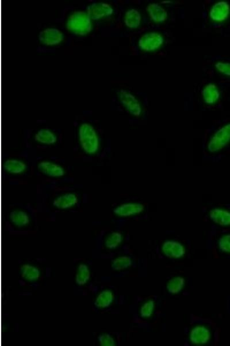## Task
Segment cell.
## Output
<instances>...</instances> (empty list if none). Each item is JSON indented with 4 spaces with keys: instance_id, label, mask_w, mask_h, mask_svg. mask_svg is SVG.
<instances>
[{
    "instance_id": "cell-5",
    "label": "cell",
    "mask_w": 230,
    "mask_h": 346,
    "mask_svg": "<svg viewBox=\"0 0 230 346\" xmlns=\"http://www.w3.org/2000/svg\"><path fill=\"white\" fill-rule=\"evenodd\" d=\"M164 38L157 32H150L142 36L138 42L139 48L145 52L155 51L163 45Z\"/></svg>"
},
{
    "instance_id": "cell-1",
    "label": "cell",
    "mask_w": 230,
    "mask_h": 346,
    "mask_svg": "<svg viewBox=\"0 0 230 346\" xmlns=\"http://www.w3.org/2000/svg\"><path fill=\"white\" fill-rule=\"evenodd\" d=\"M91 20L87 12L75 11L68 18L66 28L75 34L85 35L92 30Z\"/></svg>"
},
{
    "instance_id": "cell-16",
    "label": "cell",
    "mask_w": 230,
    "mask_h": 346,
    "mask_svg": "<svg viewBox=\"0 0 230 346\" xmlns=\"http://www.w3.org/2000/svg\"><path fill=\"white\" fill-rule=\"evenodd\" d=\"M210 218L214 223L221 226L230 225V212L216 208L210 211Z\"/></svg>"
},
{
    "instance_id": "cell-11",
    "label": "cell",
    "mask_w": 230,
    "mask_h": 346,
    "mask_svg": "<svg viewBox=\"0 0 230 346\" xmlns=\"http://www.w3.org/2000/svg\"><path fill=\"white\" fill-rule=\"evenodd\" d=\"M210 331L203 326H197L190 333V340L193 344L204 345L210 340Z\"/></svg>"
},
{
    "instance_id": "cell-19",
    "label": "cell",
    "mask_w": 230,
    "mask_h": 346,
    "mask_svg": "<svg viewBox=\"0 0 230 346\" xmlns=\"http://www.w3.org/2000/svg\"><path fill=\"white\" fill-rule=\"evenodd\" d=\"M36 141L46 145H51L57 142L56 135L53 132L48 129H41L36 133L35 135Z\"/></svg>"
},
{
    "instance_id": "cell-8",
    "label": "cell",
    "mask_w": 230,
    "mask_h": 346,
    "mask_svg": "<svg viewBox=\"0 0 230 346\" xmlns=\"http://www.w3.org/2000/svg\"><path fill=\"white\" fill-rule=\"evenodd\" d=\"M38 171L50 177H60L65 174L63 168L49 161H42L38 165Z\"/></svg>"
},
{
    "instance_id": "cell-27",
    "label": "cell",
    "mask_w": 230,
    "mask_h": 346,
    "mask_svg": "<svg viewBox=\"0 0 230 346\" xmlns=\"http://www.w3.org/2000/svg\"><path fill=\"white\" fill-rule=\"evenodd\" d=\"M154 306V302L153 300H150L145 303L142 306L141 308V311H140V313L141 315L144 318H147V317H149L152 315Z\"/></svg>"
},
{
    "instance_id": "cell-7",
    "label": "cell",
    "mask_w": 230,
    "mask_h": 346,
    "mask_svg": "<svg viewBox=\"0 0 230 346\" xmlns=\"http://www.w3.org/2000/svg\"><path fill=\"white\" fill-rule=\"evenodd\" d=\"M64 35L62 32L56 28H48L40 32L39 34V41L46 45H56L63 40Z\"/></svg>"
},
{
    "instance_id": "cell-29",
    "label": "cell",
    "mask_w": 230,
    "mask_h": 346,
    "mask_svg": "<svg viewBox=\"0 0 230 346\" xmlns=\"http://www.w3.org/2000/svg\"><path fill=\"white\" fill-rule=\"evenodd\" d=\"M215 68L220 73L230 77V63L218 62L215 64Z\"/></svg>"
},
{
    "instance_id": "cell-28",
    "label": "cell",
    "mask_w": 230,
    "mask_h": 346,
    "mask_svg": "<svg viewBox=\"0 0 230 346\" xmlns=\"http://www.w3.org/2000/svg\"><path fill=\"white\" fill-rule=\"evenodd\" d=\"M219 247L226 253H230V234L222 237L219 240Z\"/></svg>"
},
{
    "instance_id": "cell-26",
    "label": "cell",
    "mask_w": 230,
    "mask_h": 346,
    "mask_svg": "<svg viewBox=\"0 0 230 346\" xmlns=\"http://www.w3.org/2000/svg\"><path fill=\"white\" fill-rule=\"evenodd\" d=\"M123 240V236L119 232H113L111 233L106 241V246L108 248L113 249L117 248Z\"/></svg>"
},
{
    "instance_id": "cell-14",
    "label": "cell",
    "mask_w": 230,
    "mask_h": 346,
    "mask_svg": "<svg viewBox=\"0 0 230 346\" xmlns=\"http://www.w3.org/2000/svg\"><path fill=\"white\" fill-rule=\"evenodd\" d=\"M78 199L73 193H66L57 197L53 201V205L58 209H67L74 206L78 203Z\"/></svg>"
},
{
    "instance_id": "cell-2",
    "label": "cell",
    "mask_w": 230,
    "mask_h": 346,
    "mask_svg": "<svg viewBox=\"0 0 230 346\" xmlns=\"http://www.w3.org/2000/svg\"><path fill=\"white\" fill-rule=\"evenodd\" d=\"M79 139L82 149L86 154H94L99 149V140L98 135L92 125H81L79 129Z\"/></svg>"
},
{
    "instance_id": "cell-21",
    "label": "cell",
    "mask_w": 230,
    "mask_h": 346,
    "mask_svg": "<svg viewBox=\"0 0 230 346\" xmlns=\"http://www.w3.org/2000/svg\"><path fill=\"white\" fill-rule=\"evenodd\" d=\"M113 292L109 290H104L97 298L95 305L97 308H105L112 304L114 300Z\"/></svg>"
},
{
    "instance_id": "cell-23",
    "label": "cell",
    "mask_w": 230,
    "mask_h": 346,
    "mask_svg": "<svg viewBox=\"0 0 230 346\" xmlns=\"http://www.w3.org/2000/svg\"><path fill=\"white\" fill-rule=\"evenodd\" d=\"M21 274L24 279L27 280L33 281L37 279L40 275L39 269L35 266L30 265H25L21 268Z\"/></svg>"
},
{
    "instance_id": "cell-6",
    "label": "cell",
    "mask_w": 230,
    "mask_h": 346,
    "mask_svg": "<svg viewBox=\"0 0 230 346\" xmlns=\"http://www.w3.org/2000/svg\"><path fill=\"white\" fill-rule=\"evenodd\" d=\"M86 12L92 20H99L111 15L114 9L109 3L103 2H93L86 8Z\"/></svg>"
},
{
    "instance_id": "cell-3",
    "label": "cell",
    "mask_w": 230,
    "mask_h": 346,
    "mask_svg": "<svg viewBox=\"0 0 230 346\" xmlns=\"http://www.w3.org/2000/svg\"><path fill=\"white\" fill-rule=\"evenodd\" d=\"M230 142V123L216 132L208 144V149L211 153L217 152L227 146Z\"/></svg>"
},
{
    "instance_id": "cell-4",
    "label": "cell",
    "mask_w": 230,
    "mask_h": 346,
    "mask_svg": "<svg viewBox=\"0 0 230 346\" xmlns=\"http://www.w3.org/2000/svg\"><path fill=\"white\" fill-rule=\"evenodd\" d=\"M118 99L128 112L138 117L142 113V108L139 101L132 93L126 90L120 89L117 91Z\"/></svg>"
},
{
    "instance_id": "cell-30",
    "label": "cell",
    "mask_w": 230,
    "mask_h": 346,
    "mask_svg": "<svg viewBox=\"0 0 230 346\" xmlns=\"http://www.w3.org/2000/svg\"><path fill=\"white\" fill-rule=\"evenodd\" d=\"M98 340L100 345L110 346L115 345L114 339L109 334H102L100 335L98 338Z\"/></svg>"
},
{
    "instance_id": "cell-13",
    "label": "cell",
    "mask_w": 230,
    "mask_h": 346,
    "mask_svg": "<svg viewBox=\"0 0 230 346\" xmlns=\"http://www.w3.org/2000/svg\"><path fill=\"white\" fill-rule=\"evenodd\" d=\"M146 10L154 22L163 23L167 19L168 13L166 10L157 3H150L147 6Z\"/></svg>"
},
{
    "instance_id": "cell-24",
    "label": "cell",
    "mask_w": 230,
    "mask_h": 346,
    "mask_svg": "<svg viewBox=\"0 0 230 346\" xmlns=\"http://www.w3.org/2000/svg\"><path fill=\"white\" fill-rule=\"evenodd\" d=\"M90 275H91L88 266L85 264H81L78 268L75 281L79 285H83L88 282Z\"/></svg>"
},
{
    "instance_id": "cell-20",
    "label": "cell",
    "mask_w": 230,
    "mask_h": 346,
    "mask_svg": "<svg viewBox=\"0 0 230 346\" xmlns=\"http://www.w3.org/2000/svg\"><path fill=\"white\" fill-rule=\"evenodd\" d=\"M10 221L19 228L26 226L30 222V218L26 212L23 211H14L10 213Z\"/></svg>"
},
{
    "instance_id": "cell-10",
    "label": "cell",
    "mask_w": 230,
    "mask_h": 346,
    "mask_svg": "<svg viewBox=\"0 0 230 346\" xmlns=\"http://www.w3.org/2000/svg\"><path fill=\"white\" fill-rule=\"evenodd\" d=\"M163 251L165 255L170 258H180L185 254L184 246L173 241L165 242L163 245Z\"/></svg>"
},
{
    "instance_id": "cell-25",
    "label": "cell",
    "mask_w": 230,
    "mask_h": 346,
    "mask_svg": "<svg viewBox=\"0 0 230 346\" xmlns=\"http://www.w3.org/2000/svg\"><path fill=\"white\" fill-rule=\"evenodd\" d=\"M132 265V260L127 257H118L114 260L112 268L116 271L126 269Z\"/></svg>"
},
{
    "instance_id": "cell-15",
    "label": "cell",
    "mask_w": 230,
    "mask_h": 346,
    "mask_svg": "<svg viewBox=\"0 0 230 346\" xmlns=\"http://www.w3.org/2000/svg\"><path fill=\"white\" fill-rule=\"evenodd\" d=\"M202 96L205 103L213 104L217 102L220 97V92L217 86L209 84L205 86L202 91Z\"/></svg>"
},
{
    "instance_id": "cell-9",
    "label": "cell",
    "mask_w": 230,
    "mask_h": 346,
    "mask_svg": "<svg viewBox=\"0 0 230 346\" xmlns=\"http://www.w3.org/2000/svg\"><path fill=\"white\" fill-rule=\"evenodd\" d=\"M230 11V7L229 3L226 1H220L215 3L212 6L210 16L212 20L221 22L228 19Z\"/></svg>"
},
{
    "instance_id": "cell-12",
    "label": "cell",
    "mask_w": 230,
    "mask_h": 346,
    "mask_svg": "<svg viewBox=\"0 0 230 346\" xmlns=\"http://www.w3.org/2000/svg\"><path fill=\"white\" fill-rule=\"evenodd\" d=\"M144 206L141 204L127 203L119 205L115 208L114 212L120 216H129L141 213Z\"/></svg>"
},
{
    "instance_id": "cell-22",
    "label": "cell",
    "mask_w": 230,
    "mask_h": 346,
    "mask_svg": "<svg viewBox=\"0 0 230 346\" xmlns=\"http://www.w3.org/2000/svg\"><path fill=\"white\" fill-rule=\"evenodd\" d=\"M185 284V279L180 276L171 279L167 283V288L169 293L178 294L180 292Z\"/></svg>"
},
{
    "instance_id": "cell-18",
    "label": "cell",
    "mask_w": 230,
    "mask_h": 346,
    "mask_svg": "<svg viewBox=\"0 0 230 346\" xmlns=\"http://www.w3.org/2000/svg\"><path fill=\"white\" fill-rule=\"evenodd\" d=\"M5 171L10 174H18L26 171L27 165L22 161L16 160H7L4 164Z\"/></svg>"
},
{
    "instance_id": "cell-17",
    "label": "cell",
    "mask_w": 230,
    "mask_h": 346,
    "mask_svg": "<svg viewBox=\"0 0 230 346\" xmlns=\"http://www.w3.org/2000/svg\"><path fill=\"white\" fill-rule=\"evenodd\" d=\"M141 14L136 9H131L125 13L124 23L129 28L135 29L140 26L141 22Z\"/></svg>"
}]
</instances>
